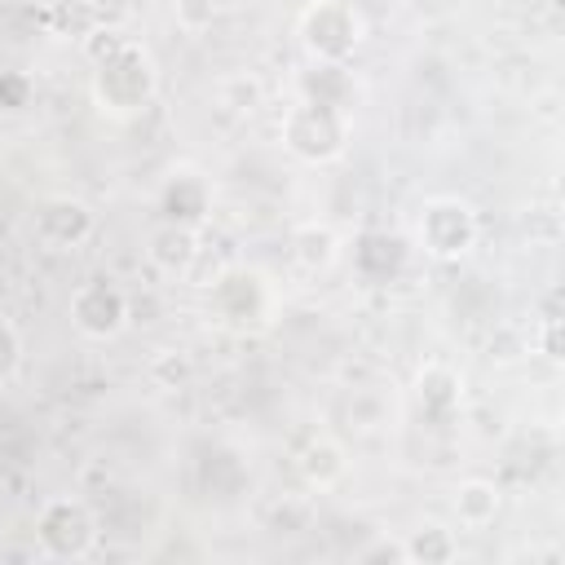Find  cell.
<instances>
[{"label":"cell","mask_w":565,"mask_h":565,"mask_svg":"<svg viewBox=\"0 0 565 565\" xmlns=\"http://www.w3.org/2000/svg\"><path fill=\"white\" fill-rule=\"evenodd\" d=\"M278 137L282 146L300 159V163H335L344 150H349V137H353V115L349 110H335V106H318V102H305L296 97L282 119H278Z\"/></svg>","instance_id":"cell-2"},{"label":"cell","mask_w":565,"mask_h":565,"mask_svg":"<svg viewBox=\"0 0 565 565\" xmlns=\"http://www.w3.org/2000/svg\"><path fill=\"white\" fill-rule=\"evenodd\" d=\"M269 309H274V296H269V282L260 269L225 265L207 282V318L221 331H234V335L260 331L269 322Z\"/></svg>","instance_id":"cell-3"},{"label":"cell","mask_w":565,"mask_h":565,"mask_svg":"<svg viewBox=\"0 0 565 565\" xmlns=\"http://www.w3.org/2000/svg\"><path fill=\"white\" fill-rule=\"evenodd\" d=\"M358 561L362 565H406V543L388 539V534H375L366 547H358Z\"/></svg>","instance_id":"cell-18"},{"label":"cell","mask_w":565,"mask_h":565,"mask_svg":"<svg viewBox=\"0 0 565 565\" xmlns=\"http://www.w3.org/2000/svg\"><path fill=\"white\" fill-rule=\"evenodd\" d=\"M128 291L110 278H88L71 291V327L88 340H115L128 327Z\"/></svg>","instance_id":"cell-7"},{"label":"cell","mask_w":565,"mask_h":565,"mask_svg":"<svg viewBox=\"0 0 565 565\" xmlns=\"http://www.w3.org/2000/svg\"><path fill=\"white\" fill-rule=\"evenodd\" d=\"M402 543H406V565H446V561H455V552H459L455 530L441 525V521L415 525Z\"/></svg>","instance_id":"cell-17"},{"label":"cell","mask_w":565,"mask_h":565,"mask_svg":"<svg viewBox=\"0 0 565 565\" xmlns=\"http://www.w3.org/2000/svg\"><path fill=\"white\" fill-rule=\"evenodd\" d=\"M287 252H291L296 269H305V274H327V269L335 265V256H340V234H335L331 225H322V221H305V225L291 230Z\"/></svg>","instance_id":"cell-15"},{"label":"cell","mask_w":565,"mask_h":565,"mask_svg":"<svg viewBox=\"0 0 565 565\" xmlns=\"http://www.w3.org/2000/svg\"><path fill=\"white\" fill-rule=\"evenodd\" d=\"M97 234V212L84 199L53 194L35 207V238L53 252H75Z\"/></svg>","instance_id":"cell-9"},{"label":"cell","mask_w":565,"mask_h":565,"mask_svg":"<svg viewBox=\"0 0 565 565\" xmlns=\"http://www.w3.org/2000/svg\"><path fill=\"white\" fill-rule=\"evenodd\" d=\"M154 207H159V221L203 230V225L212 221L216 190H212V181H207L199 168H172V172L159 181V190H154Z\"/></svg>","instance_id":"cell-8"},{"label":"cell","mask_w":565,"mask_h":565,"mask_svg":"<svg viewBox=\"0 0 565 565\" xmlns=\"http://www.w3.org/2000/svg\"><path fill=\"white\" fill-rule=\"evenodd\" d=\"M499 503H503V494H499L494 481H486V477H468V481L455 486L450 512H455V521H459L463 530H486V525H494Z\"/></svg>","instance_id":"cell-16"},{"label":"cell","mask_w":565,"mask_h":565,"mask_svg":"<svg viewBox=\"0 0 565 565\" xmlns=\"http://www.w3.org/2000/svg\"><path fill=\"white\" fill-rule=\"evenodd\" d=\"M296 97L318 102V106H335V110H349V115H353L358 79H353V71H349V62H309V66L296 75Z\"/></svg>","instance_id":"cell-11"},{"label":"cell","mask_w":565,"mask_h":565,"mask_svg":"<svg viewBox=\"0 0 565 565\" xmlns=\"http://www.w3.org/2000/svg\"><path fill=\"white\" fill-rule=\"evenodd\" d=\"M18 366H22V335L9 318H0V384L13 380Z\"/></svg>","instance_id":"cell-20"},{"label":"cell","mask_w":565,"mask_h":565,"mask_svg":"<svg viewBox=\"0 0 565 565\" xmlns=\"http://www.w3.org/2000/svg\"><path fill=\"white\" fill-rule=\"evenodd\" d=\"M216 18V4L212 0H177V22L185 31H207Z\"/></svg>","instance_id":"cell-22"},{"label":"cell","mask_w":565,"mask_h":565,"mask_svg":"<svg viewBox=\"0 0 565 565\" xmlns=\"http://www.w3.org/2000/svg\"><path fill=\"white\" fill-rule=\"evenodd\" d=\"M411 238L406 234H397V230H362L358 238H353V274L362 278V282H393V278H402L406 274V265H411Z\"/></svg>","instance_id":"cell-10"},{"label":"cell","mask_w":565,"mask_h":565,"mask_svg":"<svg viewBox=\"0 0 565 565\" xmlns=\"http://www.w3.org/2000/svg\"><path fill=\"white\" fill-rule=\"evenodd\" d=\"M296 35L309 62H349L366 35V22L349 0H309L300 9Z\"/></svg>","instance_id":"cell-4"},{"label":"cell","mask_w":565,"mask_h":565,"mask_svg":"<svg viewBox=\"0 0 565 565\" xmlns=\"http://www.w3.org/2000/svg\"><path fill=\"white\" fill-rule=\"evenodd\" d=\"M411 393H415V402H419L424 415L446 419V415H455L459 402H463V375H459L455 366H446V362H424V366L415 371Z\"/></svg>","instance_id":"cell-13"},{"label":"cell","mask_w":565,"mask_h":565,"mask_svg":"<svg viewBox=\"0 0 565 565\" xmlns=\"http://www.w3.org/2000/svg\"><path fill=\"white\" fill-rule=\"evenodd\" d=\"M477 234H481L477 212L455 194H437V199H424L411 247H419L433 260H459L477 247Z\"/></svg>","instance_id":"cell-5"},{"label":"cell","mask_w":565,"mask_h":565,"mask_svg":"<svg viewBox=\"0 0 565 565\" xmlns=\"http://www.w3.org/2000/svg\"><path fill=\"white\" fill-rule=\"evenodd\" d=\"M88 88H93V102H97L102 115H110V119H132L137 110L150 106V97H154V88H159V66H154V57H150L146 44L128 40L119 53L93 62Z\"/></svg>","instance_id":"cell-1"},{"label":"cell","mask_w":565,"mask_h":565,"mask_svg":"<svg viewBox=\"0 0 565 565\" xmlns=\"http://www.w3.org/2000/svg\"><path fill=\"white\" fill-rule=\"evenodd\" d=\"M296 472L309 490H331L344 472H349V455L331 433H313L300 450H296Z\"/></svg>","instance_id":"cell-14"},{"label":"cell","mask_w":565,"mask_h":565,"mask_svg":"<svg viewBox=\"0 0 565 565\" xmlns=\"http://www.w3.org/2000/svg\"><path fill=\"white\" fill-rule=\"evenodd\" d=\"M102 539L93 508L75 494H53L35 512V543L53 561H84Z\"/></svg>","instance_id":"cell-6"},{"label":"cell","mask_w":565,"mask_h":565,"mask_svg":"<svg viewBox=\"0 0 565 565\" xmlns=\"http://www.w3.org/2000/svg\"><path fill=\"white\" fill-rule=\"evenodd\" d=\"M31 102V79L22 71H4L0 75V106L4 110H22Z\"/></svg>","instance_id":"cell-21"},{"label":"cell","mask_w":565,"mask_h":565,"mask_svg":"<svg viewBox=\"0 0 565 565\" xmlns=\"http://www.w3.org/2000/svg\"><path fill=\"white\" fill-rule=\"evenodd\" d=\"M84 9L93 13V22L97 26H124V18H128V0H84Z\"/></svg>","instance_id":"cell-23"},{"label":"cell","mask_w":565,"mask_h":565,"mask_svg":"<svg viewBox=\"0 0 565 565\" xmlns=\"http://www.w3.org/2000/svg\"><path fill=\"white\" fill-rule=\"evenodd\" d=\"M221 97H225V106H230V110L252 115V110L260 106V84H256V79H247V75H238V79H225V84H221Z\"/></svg>","instance_id":"cell-19"},{"label":"cell","mask_w":565,"mask_h":565,"mask_svg":"<svg viewBox=\"0 0 565 565\" xmlns=\"http://www.w3.org/2000/svg\"><path fill=\"white\" fill-rule=\"evenodd\" d=\"M146 260L168 274V278H181L190 274V265L199 260V230L190 225H172V221H159L146 238Z\"/></svg>","instance_id":"cell-12"}]
</instances>
